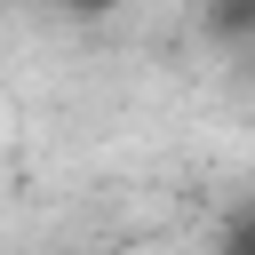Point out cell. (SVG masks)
<instances>
[{
  "label": "cell",
  "instance_id": "cell-1",
  "mask_svg": "<svg viewBox=\"0 0 255 255\" xmlns=\"http://www.w3.org/2000/svg\"><path fill=\"white\" fill-rule=\"evenodd\" d=\"M64 8H104V0H64Z\"/></svg>",
  "mask_w": 255,
  "mask_h": 255
}]
</instances>
